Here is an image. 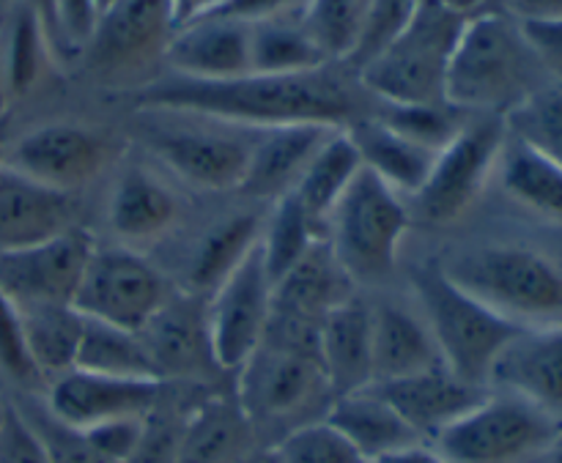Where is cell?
<instances>
[{"label":"cell","mask_w":562,"mask_h":463,"mask_svg":"<svg viewBox=\"0 0 562 463\" xmlns=\"http://www.w3.org/2000/svg\"><path fill=\"white\" fill-rule=\"evenodd\" d=\"M135 110L195 113L245 129L322 124L346 129L376 113L379 102L362 88L355 69L335 60L300 75H241L234 80H190L168 75L130 93Z\"/></svg>","instance_id":"cell-1"},{"label":"cell","mask_w":562,"mask_h":463,"mask_svg":"<svg viewBox=\"0 0 562 463\" xmlns=\"http://www.w3.org/2000/svg\"><path fill=\"white\" fill-rule=\"evenodd\" d=\"M554 82L521 22L492 9L467 20L448 66L445 99L472 115H508Z\"/></svg>","instance_id":"cell-2"},{"label":"cell","mask_w":562,"mask_h":463,"mask_svg":"<svg viewBox=\"0 0 562 463\" xmlns=\"http://www.w3.org/2000/svg\"><path fill=\"white\" fill-rule=\"evenodd\" d=\"M459 289L521 329L562 324V261L530 245L492 241L439 263Z\"/></svg>","instance_id":"cell-3"},{"label":"cell","mask_w":562,"mask_h":463,"mask_svg":"<svg viewBox=\"0 0 562 463\" xmlns=\"http://www.w3.org/2000/svg\"><path fill=\"white\" fill-rule=\"evenodd\" d=\"M261 129L176 110H137L135 137L157 162L198 190H239Z\"/></svg>","instance_id":"cell-4"},{"label":"cell","mask_w":562,"mask_h":463,"mask_svg":"<svg viewBox=\"0 0 562 463\" xmlns=\"http://www.w3.org/2000/svg\"><path fill=\"white\" fill-rule=\"evenodd\" d=\"M467 20L439 0H423L409 25L357 69L362 88L382 104L448 102V66Z\"/></svg>","instance_id":"cell-5"},{"label":"cell","mask_w":562,"mask_h":463,"mask_svg":"<svg viewBox=\"0 0 562 463\" xmlns=\"http://www.w3.org/2000/svg\"><path fill=\"white\" fill-rule=\"evenodd\" d=\"M234 395L258 444L263 433H278V444L296 428L324 420L335 400L318 354L267 340H261L256 354L239 368Z\"/></svg>","instance_id":"cell-6"},{"label":"cell","mask_w":562,"mask_h":463,"mask_svg":"<svg viewBox=\"0 0 562 463\" xmlns=\"http://www.w3.org/2000/svg\"><path fill=\"white\" fill-rule=\"evenodd\" d=\"M417 310L426 318L445 368L464 382L488 387L492 368L521 327L497 316L453 283L442 267L426 263L412 274Z\"/></svg>","instance_id":"cell-7"},{"label":"cell","mask_w":562,"mask_h":463,"mask_svg":"<svg viewBox=\"0 0 562 463\" xmlns=\"http://www.w3.org/2000/svg\"><path fill=\"white\" fill-rule=\"evenodd\" d=\"M412 217L404 197L362 168L335 206L327 245L355 283L390 278Z\"/></svg>","instance_id":"cell-8"},{"label":"cell","mask_w":562,"mask_h":463,"mask_svg":"<svg viewBox=\"0 0 562 463\" xmlns=\"http://www.w3.org/2000/svg\"><path fill=\"white\" fill-rule=\"evenodd\" d=\"M560 433L562 422L547 411L492 389L428 444L448 463H541Z\"/></svg>","instance_id":"cell-9"},{"label":"cell","mask_w":562,"mask_h":463,"mask_svg":"<svg viewBox=\"0 0 562 463\" xmlns=\"http://www.w3.org/2000/svg\"><path fill=\"white\" fill-rule=\"evenodd\" d=\"M505 137L508 124L503 115H472L459 137L437 154L428 179L412 195L417 217L431 225H448L464 217L497 173Z\"/></svg>","instance_id":"cell-10"},{"label":"cell","mask_w":562,"mask_h":463,"mask_svg":"<svg viewBox=\"0 0 562 463\" xmlns=\"http://www.w3.org/2000/svg\"><path fill=\"white\" fill-rule=\"evenodd\" d=\"M173 289L154 263L130 247H97L77 289L75 307L91 321L143 332Z\"/></svg>","instance_id":"cell-11"},{"label":"cell","mask_w":562,"mask_h":463,"mask_svg":"<svg viewBox=\"0 0 562 463\" xmlns=\"http://www.w3.org/2000/svg\"><path fill=\"white\" fill-rule=\"evenodd\" d=\"M173 31V0H110L80 55L99 80L124 82L165 60Z\"/></svg>","instance_id":"cell-12"},{"label":"cell","mask_w":562,"mask_h":463,"mask_svg":"<svg viewBox=\"0 0 562 463\" xmlns=\"http://www.w3.org/2000/svg\"><path fill=\"white\" fill-rule=\"evenodd\" d=\"M110 137L86 124L53 121L5 140L3 165L49 190L75 195L91 184L110 159Z\"/></svg>","instance_id":"cell-13"},{"label":"cell","mask_w":562,"mask_h":463,"mask_svg":"<svg viewBox=\"0 0 562 463\" xmlns=\"http://www.w3.org/2000/svg\"><path fill=\"white\" fill-rule=\"evenodd\" d=\"M93 250H97V241L80 225L38 245L3 250L0 252V294L16 310L75 305L77 289H80Z\"/></svg>","instance_id":"cell-14"},{"label":"cell","mask_w":562,"mask_h":463,"mask_svg":"<svg viewBox=\"0 0 562 463\" xmlns=\"http://www.w3.org/2000/svg\"><path fill=\"white\" fill-rule=\"evenodd\" d=\"M272 294L274 285L263 267L258 241L234 274L212 291L206 305L209 338L220 371L239 373V368L256 354L272 316Z\"/></svg>","instance_id":"cell-15"},{"label":"cell","mask_w":562,"mask_h":463,"mask_svg":"<svg viewBox=\"0 0 562 463\" xmlns=\"http://www.w3.org/2000/svg\"><path fill=\"white\" fill-rule=\"evenodd\" d=\"M168 393V382L157 379H119L102 373L69 371L47 384L44 406L77 431L104 422L148 417Z\"/></svg>","instance_id":"cell-16"},{"label":"cell","mask_w":562,"mask_h":463,"mask_svg":"<svg viewBox=\"0 0 562 463\" xmlns=\"http://www.w3.org/2000/svg\"><path fill=\"white\" fill-rule=\"evenodd\" d=\"M488 389L516 395L562 422V324L521 329L494 362Z\"/></svg>","instance_id":"cell-17"},{"label":"cell","mask_w":562,"mask_h":463,"mask_svg":"<svg viewBox=\"0 0 562 463\" xmlns=\"http://www.w3.org/2000/svg\"><path fill=\"white\" fill-rule=\"evenodd\" d=\"M198 302V296L173 294L140 332L154 371L168 384L201 382L206 373L220 371L209 338L206 305Z\"/></svg>","instance_id":"cell-18"},{"label":"cell","mask_w":562,"mask_h":463,"mask_svg":"<svg viewBox=\"0 0 562 463\" xmlns=\"http://www.w3.org/2000/svg\"><path fill=\"white\" fill-rule=\"evenodd\" d=\"M371 387H376V393L415 428L423 442H434L445 428L453 426L492 393L488 387L464 382L445 365Z\"/></svg>","instance_id":"cell-19"},{"label":"cell","mask_w":562,"mask_h":463,"mask_svg":"<svg viewBox=\"0 0 562 463\" xmlns=\"http://www.w3.org/2000/svg\"><path fill=\"white\" fill-rule=\"evenodd\" d=\"M170 75L190 80H234L250 75V25L217 16L184 22L165 49Z\"/></svg>","instance_id":"cell-20"},{"label":"cell","mask_w":562,"mask_h":463,"mask_svg":"<svg viewBox=\"0 0 562 463\" xmlns=\"http://www.w3.org/2000/svg\"><path fill=\"white\" fill-rule=\"evenodd\" d=\"M338 132L335 126L322 124H294V126H274V129L258 132L252 143L250 162H247L245 179L239 190L252 201H272L289 195L313 162L329 135Z\"/></svg>","instance_id":"cell-21"},{"label":"cell","mask_w":562,"mask_h":463,"mask_svg":"<svg viewBox=\"0 0 562 463\" xmlns=\"http://www.w3.org/2000/svg\"><path fill=\"white\" fill-rule=\"evenodd\" d=\"M75 195L25 179L0 162V252L55 239L75 228Z\"/></svg>","instance_id":"cell-22"},{"label":"cell","mask_w":562,"mask_h":463,"mask_svg":"<svg viewBox=\"0 0 562 463\" xmlns=\"http://www.w3.org/2000/svg\"><path fill=\"white\" fill-rule=\"evenodd\" d=\"M318 360L335 398L371 387V305L351 296L324 316L318 327Z\"/></svg>","instance_id":"cell-23"},{"label":"cell","mask_w":562,"mask_h":463,"mask_svg":"<svg viewBox=\"0 0 562 463\" xmlns=\"http://www.w3.org/2000/svg\"><path fill=\"white\" fill-rule=\"evenodd\" d=\"M371 349L373 384L395 382L445 365L420 310L398 302L371 307Z\"/></svg>","instance_id":"cell-24"},{"label":"cell","mask_w":562,"mask_h":463,"mask_svg":"<svg viewBox=\"0 0 562 463\" xmlns=\"http://www.w3.org/2000/svg\"><path fill=\"white\" fill-rule=\"evenodd\" d=\"M256 431L236 395L195 400L181 428L176 463H239L258 450Z\"/></svg>","instance_id":"cell-25"},{"label":"cell","mask_w":562,"mask_h":463,"mask_svg":"<svg viewBox=\"0 0 562 463\" xmlns=\"http://www.w3.org/2000/svg\"><path fill=\"white\" fill-rule=\"evenodd\" d=\"M181 217L179 195L143 165H126L108 206L110 228L126 241H154Z\"/></svg>","instance_id":"cell-26"},{"label":"cell","mask_w":562,"mask_h":463,"mask_svg":"<svg viewBox=\"0 0 562 463\" xmlns=\"http://www.w3.org/2000/svg\"><path fill=\"white\" fill-rule=\"evenodd\" d=\"M355 296V280L344 272L327 239L318 241L289 274L274 283L272 313L322 324L327 313Z\"/></svg>","instance_id":"cell-27"},{"label":"cell","mask_w":562,"mask_h":463,"mask_svg":"<svg viewBox=\"0 0 562 463\" xmlns=\"http://www.w3.org/2000/svg\"><path fill=\"white\" fill-rule=\"evenodd\" d=\"M346 135L355 143L362 168L393 187L398 195H415L437 159V151L395 132L376 113L346 126Z\"/></svg>","instance_id":"cell-28"},{"label":"cell","mask_w":562,"mask_h":463,"mask_svg":"<svg viewBox=\"0 0 562 463\" xmlns=\"http://www.w3.org/2000/svg\"><path fill=\"white\" fill-rule=\"evenodd\" d=\"M324 420L338 428L368 463L423 442L415 428L376 393V387L335 398Z\"/></svg>","instance_id":"cell-29"},{"label":"cell","mask_w":562,"mask_h":463,"mask_svg":"<svg viewBox=\"0 0 562 463\" xmlns=\"http://www.w3.org/2000/svg\"><path fill=\"white\" fill-rule=\"evenodd\" d=\"M494 176L516 206L562 228V168L558 162L508 132Z\"/></svg>","instance_id":"cell-30"},{"label":"cell","mask_w":562,"mask_h":463,"mask_svg":"<svg viewBox=\"0 0 562 463\" xmlns=\"http://www.w3.org/2000/svg\"><path fill=\"white\" fill-rule=\"evenodd\" d=\"M360 170L362 162L355 143L346 135V129H338L329 135L322 151L313 157V162L307 165L302 179L289 192L300 203L302 212L307 214V219L322 230L324 239H327V225L335 206H338V201L344 197V192L349 190V184L357 179Z\"/></svg>","instance_id":"cell-31"},{"label":"cell","mask_w":562,"mask_h":463,"mask_svg":"<svg viewBox=\"0 0 562 463\" xmlns=\"http://www.w3.org/2000/svg\"><path fill=\"white\" fill-rule=\"evenodd\" d=\"M22 335H25L27 354L33 368L44 382L75 371L77 349L82 340L86 318L75 305H47L20 310Z\"/></svg>","instance_id":"cell-32"},{"label":"cell","mask_w":562,"mask_h":463,"mask_svg":"<svg viewBox=\"0 0 562 463\" xmlns=\"http://www.w3.org/2000/svg\"><path fill=\"white\" fill-rule=\"evenodd\" d=\"M335 64L305 25V14L250 27V66L256 75H300Z\"/></svg>","instance_id":"cell-33"},{"label":"cell","mask_w":562,"mask_h":463,"mask_svg":"<svg viewBox=\"0 0 562 463\" xmlns=\"http://www.w3.org/2000/svg\"><path fill=\"white\" fill-rule=\"evenodd\" d=\"M75 371L102 373V376L119 379H157V382H162L157 371H154V362L148 357L140 332L110 327V324L91 321V318H86V327H82Z\"/></svg>","instance_id":"cell-34"},{"label":"cell","mask_w":562,"mask_h":463,"mask_svg":"<svg viewBox=\"0 0 562 463\" xmlns=\"http://www.w3.org/2000/svg\"><path fill=\"white\" fill-rule=\"evenodd\" d=\"M263 225L250 214L231 217L220 223L206 239L201 241L195 252V261L190 263V283L198 294L209 291L212 294L220 283L234 274V269L250 256L261 241Z\"/></svg>","instance_id":"cell-35"},{"label":"cell","mask_w":562,"mask_h":463,"mask_svg":"<svg viewBox=\"0 0 562 463\" xmlns=\"http://www.w3.org/2000/svg\"><path fill=\"white\" fill-rule=\"evenodd\" d=\"M0 44H3L9 93L11 97H25L42 77L49 55H55L42 16L27 3L16 0L9 9V31H5V36H0Z\"/></svg>","instance_id":"cell-36"},{"label":"cell","mask_w":562,"mask_h":463,"mask_svg":"<svg viewBox=\"0 0 562 463\" xmlns=\"http://www.w3.org/2000/svg\"><path fill=\"white\" fill-rule=\"evenodd\" d=\"M322 239L324 234L307 219L300 203L291 195L280 197L261 230V256L272 285L289 274Z\"/></svg>","instance_id":"cell-37"},{"label":"cell","mask_w":562,"mask_h":463,"mask_svg":"<svg viewBox=\"0 0 562 463\" xmlns=\"http://www.w3.org/2000/svg\"><path fill=\"white\" fill-rule=\"evenodd\" d=\"M376 115L395 132H401L409 140L420 143V146L431 148V151H442L445 146L459 137L472 121V113L456 108L450 102H431V104H382L379 102Z\"/></svg>","instance_id":"cell-38"},{"label":"cell","mask_w":562,"mask_h":463,"mask_svg":"<svg viewBox=\"0 0 562 463\" xmlns=\"http://www.w3.org/2000/svg\"><path fill=\"white\" fill-rule=\"evenodd\" d=\"M508 132L562 168V80L549 82L505 115Z\"/></svg>","instance_id":"cell-39"},{"label":"cell","mask_w":562,"mask_h":463,"mask_svg":"<svg viewBox=\"0 0 562 463\" xmlns=\"http://www.w3.org/2000/svg\"><path fill=\"white\" fill-rule=\"evenodd\" d=\"M368 0H307L305 25L329 60H346L357 47Z\"/></svg>","instance_id":"cell-40"},{"label":"cell","mask_w":562,"mask_h":463,"mask_svg":"<svg viewBox=\"0 0 562 463\" xmlns=\"http://www.w3.org/2000/svg\"><path fill=\"white\" fill-rule=\"evenodd\" d=\"M280 463H368L327 420L307 422L274 444Z\"/></svg>","instance_id":"cell-41"},{"label":"cell","mask_w":562,"mask_h":463,"mask_svg":"<svg viewBox=\"0 0 562 463\" xmlns=\"http://www.w3.org/2000/svg\"><path fill=\"white\" fill-rule=\"evenodd\" d=\"M14 406L20 409V415L25 417L27 426L36 431V437L42 439L44 453H47L49 463H104L99 459L97 450L91 448L86 433L60 422L58 417L44 406V400L38 404V400L27 398Z\"/></svg>","instance_id":"cell-42"},{"label":"cell","mask_w":562,"mask_h":463,"mask_svg":"<svg viewBox=\"0 0 562 463\" xmlns=\"http://www.w3.org/2000/svg\"><path fill=\"white\" fill-rule=\"evenodd\" d=\"M423 0H368V14L362 22L357 47L351 49L349 58L344 60L349 69H362L371 58H376L415 16Z\"/></svg>","instance_id":"cell-43"},{"label":"cell","mask_w":562,"mask_h":463,"mask_svg":"<svg viewBox=\"0 0 562 463\" xmlns=\"http://www.w3.org/2000/svg\"><path fill=\"white\" fill-rule=\"evenodd\" d=\"M0 371L20 384L22 389H33L44 379L33 368L31 354H27L25 335H22L20 310L0 294Z\"/></svg>","instance_id":"cell-44"},{"label":"cell","mask_w":562,"mask_h":463,"mask_svg":"<svg viewBox=\"0 0 562 463\" xmlns=\"http://www.w3.org/2000/svg\"><path fill=\"white\" fill-rule=\"evenodd\" d=\"M99 20V0H55L60 55H80Z\"/></svg>","instance_id":"cell-45"},{"label":"cell","mask_w":562,"mask_h":463,"mask_svg":"<svg viewBox=\"0 0 562 463\" xmlns=\"http://www.w3.org/2000/svg\"><path fill=\"white\" fill-rule=\"evenodd\" d=\"M143 431H146V417H130V420L104 422V426L88 428L82 431L97 450L104 463H124L132 459V453L140 444Z\"/></svg>","instance_id":"cell-46"},{"label":"cell","mask_w":562,"mask_h":463,"mask_svg":"<svg viewBox=\"0 0 562 463\" xmlns=\"http://www.w3.org/2000/svg\"><path fill=\"white\" fill-rule=\"evenodd\" d=\"M307 0H220L214 9L201 16L239 22V25H261V22L283 20V16L305 14ZM198 20V16H195Z\"/></svg>","instance_id":"cell-47"},{"label":"cell","mask_w":562,"mask_h":463,"mask_svg":"<svg viewBox=\"0 0 562 463\" xmlns=\"http://www.w3.org/2000/svg\"><path fill=\"white\" fill-rule=\"evenodd\" d=\"M0 463H49L42 439L14 404L5 409L3 428H0Z\"/></svg>","instance_id":"cell-48"},{"label":"cell","mask_w":562,"mask_h":463,"mask_svg":"<svg viewBox=\"0 0 562 463\" xmlns=\"http://www.w3.org/2000/svg\"><path fill=\"white\" fill-rule=\"evenodd\" d=\"M525 27L527 38L536 47L538 58L549 69L554 80H562V20L554 22H527Z\"/></svg>","instance_id":"cell-49"},{"label":"cell","mask_w":562,"mask_h":463,"mask_svg":"<svg viewBox=\"0 0 562 463\" xmlns=\"http://www.w3.org/2000/svg\"><path fill=\"white\" fill-rule=\"evenodd\" d=\"M497 9L521 25L562 20V0H497Z\"/></svg>","instance_id":"cell-50"},{"label":"cell","mask_w":562,"mask_h":463,"mask_svg":"<svg viewBox=\"0 0 562 463\" xmlns=\"http://www.w3.org/2000/svg\"><path fill=\"white\" fill-rule=\"evenodd\" d=\"M373 463H448L442 455L434 450V444L420 442V444H412V448L398 450V453H390L384 459L373 461Z\"/></svg>","instance_id":"cell-51"},{"label":"cell","mask_w":562,"mask_h":463,"mask_svg":"<svg viewBox=\"0 0 562 463\" xmlns=\"http://www.w3.org/2000/svg\"><path fill=\"white\" fill-rule=\"evenodd\" d=\"M22 3L31 5L38 16H42L44 27L49 33V42H53L55 55H60V42H58V22H55V0H22Z\"/></svg>","instance_id":"cell-52"},{"label":"cell","mask_w":562,"mask_h":463,"mask_svg":"<svg viewBox=\"0 0 562 463\" xmlns=\"http://www.w3.org/2000/svg\"><path fill=\"white\" fill-rule=\"evenodd\" d=\"M220 0H173V16H176V27L184 25V22L195 20V16L206 14L209 9H214Z\"/></svg>","instance_id":"cell-53"},{"label":"cell","mask_w":562,"mask_h":463,"mask_svg":"<svg viewBox=\"0 0 562 463\" xmlns=\"http://www.w3.org/2000/svg\"><path fill=\"white\" fill-rule=\"evenodd\" d=\"M439 3H445L448 9L459 11V14L464 16H475L483 14V11L497 9V0H439Z\"/></svg>","instance_id":"cell-54"},{"label":"cell","mask_w":562,"mask_h":463,"mask_svg":"<svg viewBox=\"0 0 562 463\" xmlns=\"http://www.w3.org/2000/svg\"><path fill=\"white\" fill-rule=\"evenodd\" d=\"M9 80H5V64H3V44H0V121L9 118Z\"/></svg>","instance_id":"cell-55"},{"label":"cell","mask_w":562,"mask_h":463,"mask_svg":"<svg viewBox=\"0 0 562 463\" xmlns=\"http://www.w3.org/2000/svg\"><path fill=\"white\" fill-rule=\"evenodd\" d=\"M239 463H280V461H278V453H274V448H258Z\"/></svg>","instance_id":"cell-56"},{"label":"cell","mask_w":562,"mask_h":463,"mask_svg":"<svg viewBox=\"0 0 562 463\" xmlns=\"http://www.w3.org/2000/svg\"><path fill=\"white\" fill-rule=\"evenodd\" d=\"M541 463H562V433H560L558 442L552 444V450H549V453L543 455Z\"/></svg>","instance_id":"cell-57"},{"label":"cell","mask_w":562,"mask_h":463,"mask_svg":"<svg viewBox=\"0 0 562 463\" xmlns=\"http://www.w3.org/2000/svg\"><path fill=\"white\" fill-rule=\"evenodd\" d=\"M5 140H9V118L0 121V162H3V148Z\"/></svg>","instance_id":"cell-58"},{"label":"cell","mask_w":562,"mask_h":463,"mask_svg":"<svg viewBox=\"0 0 562 463\" xmlns=\"http://www.w3.org/2000/svg\"><path fill=\"white\" fill-rule=\"evenodd\" d=\"M14 3L16 0H0V14H3V11H9Z\"/></svg>","instance_id":"cell-59"},{"label":"cell","mask_w":562,"mask_h":463,"mask_svg":"<svg viewBox=\"0 0 562 463\" xmlns=\"http://www.w3.org/2000/svg\"><path fill=\"white\" fill-rule=\"evenodd\" d=\"M5 409H9V404H3V400H0V428H3V420H5Z\"/></svg>","instance_id":"cell-60"},{"label":"cell","mask_w":562,"mask_h":463,"mask_svg":"<svg viewBox=\"0 0 562 463\" xmlns=\"http://www.w3.org/2000/svg\"><path fill=\"white\" fill-rule=\"evenodd\" d=\"M108 3H110V0H99V11H102Z\"/></svg>","instance_id":"cell-61"}]
</instances>
